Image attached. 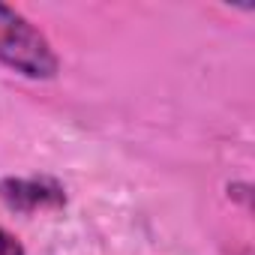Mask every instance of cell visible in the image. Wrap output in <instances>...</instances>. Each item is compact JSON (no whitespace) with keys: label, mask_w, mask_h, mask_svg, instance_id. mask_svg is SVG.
<instances>
[{"label":"cell","mask_w":255,"mask_h":255,"mask_svg":"<svg viewBox=\"0 0 255 255\" xmlns=\"http://www.w3.org/2000/svg\"><path fill=\"white\" fill-rule=\"evenodd\" d=\"M0 198L9 210L18 213H33V210H48V207H60L66 201L63 189L54 180H3L0 183Z\"/></svg>","instance_id":"2"},{"label":"cell","mask_w":255,"mask_h":255,"mask_svg":"<svg viewBox=\"0 0 255 255\" xmlns=\"http://www.w3.org/2000/svg\"><path fill=\"white\" fill-rule=\"evenodd\" d=\"M0 255H24L21 243H18L12 234H6L3 228H0Z\"/></svg>","instance_id":"3"},{"label":"cell","mask_w":255,"mask_h":255,"mask_svg":"<svg viewBox=\"0 0 255 255\" xmlns=\"http://www.w3.org/2000/svg\"><path fill=\"white\" fill-rule=\"evenodd\" d=\"M0 63L24 78H54L57 54L51 42L12 6L0 3Z\"/></svg>","instance_id":"1"}]
</instances>
